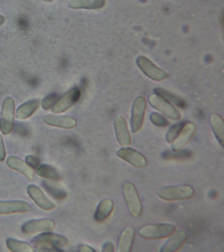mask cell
I'll return each mask as SVG.
<instances>
[{"instance_id": "33", "label": "cell", "mask_w": 224, "mask_h": 252, "mask_svg": "<svg viewBox=\"0 0 224 252\" xmlns=\"http://www.w3.org/2000/svg\"><path fill=\"white\" fill-rule=\"evenodd\" d=\"M48 190H50L53 195L58 197V198H64L66 196V194L64 191L57 190L56 189H53L52 187H48Z\"/></svg>"}, {"instance_id": "17", "label": "cell", "mask_w": 224, "mask_h": 252, "mask_svg": "<svg viewBox=\"0 0 224 252\" xmlns=\"http://www.w3.org/2000/svg\"><path fill=\"white\" fill-rule=\"evenodd\" d=\"M170 237L163 244L160 251L161 252H174L178 251L186 243L188 234L185 230L175 231Z\"/></svg>"}, {"instance_id": "10", "label": "cell", "mask_w": 224, "mask_h": 252, "mask_svg": "<svg viewBox=\"0 0 224 252\" xmlns=\"http://www.w3.org/2000/svg\"><path fill=\"white\" fill-rule=\"evenodd\" d=\"M56 227V222L52 219L44 218L29 220L21 226L25 234H32L38 232H51Z\"/></svg>"}, {"instance_id": "22", "label": "cell", "mask_w": 224, "mask_h": 252, "mask_svg": "<svg viewBox=\"0 0 224 252\" xmlns=\"http://www.w3.org/2000/svg\"><path fill=\"white\" fill-rule=\"evenodd\" d=\"M105 0H70L68 6L74 9H97L104 7Z\"/></svg>"}, {"instance_id": "13", "label": "cell", "mask_w": 224, "mask_h": 252, "mask_svg": "<svg viewBox=\"0 0 224 252\" xmlns=\"http://www.w3.org/2000/svg\"><path fill=\"white\" fill-rule=\"evenodd\" d=\"M32 210V206L25 201H0V215L25 214Z\"/></svg>"}, {"instance_id": "34", "label": "cell", "mask_w": 224, "mask_h": 252, "mask_svg": "<svg viewBox=\"0 0 224 252\" xmlns=\"http://www.w3.org/2000/svg\"><path fill=\"white\" fill-rule=\"evenodd\" d=\"M114 251H115V246L111 242H107L103 244L102 252H113Z\"/></svg>"}, {"instance_id": "37", "label": "cell", "mask_w": 224, "mask_h": 252, "mask_svg": "<svg viewBox=\"0 0 224 252\" xmlns=\"http://www.w3.org/2000/svg\"><path fill=\"white\" fill-rule=\"evenodd\" d=\"M43 1L47 2V3H50V2H52L54 1V0H43Z\"/></svg>"}, {"instance_id": "11", "label": "cell", "mask_w": 224, "mask_h": 252, "mask_svg": "<svg viewBox=\"0 0 224 252\" xmlns=\"http://www.w3.org/2000/svg\"><path fill=\"white\" fill-rule=\"evenodd\" d=\"M117 155L120 158L137 168H143L147 164V160L145 156L132 148H121L117 151Z\"/></svg>"}, {"instance_id": "31", "label": "cell", "mask_w": 224, "mask_h": 252, "mask_svg": "<svg viewBox=\"0 0 224 252\" xmlns=\"http://www.w3.org/2000/svg\"><path fill=\"white\" fill-rule=\"evenodd\" d=\"M25 161L27 164L33 169H37L40 165V161L38 158L32 155L27 156L25 158Z\"/></svg>"}, {"instance_id": "9", "label": "cell", "mask_w": 224, "mask_h": 252, "mask_svg": "<svg viewBox=\"0 0 224 252\" xmlns=\"http://www.w3.org/2000/svg\"><path fill=\"white\" fill-rule=\"evenodd\" d=\"M136 63L142 72L153 80L161 81L168 77L166 72L157 66L146 57L139 56L136 59Z\"/></svg>"}, {"instance_id": "21", "label": "cell", "mask_w": 224, "mask_h": 252, "mask_svg": "<svg viewBox=\"0 0 224 252\" xmlns=\"http://www.w3.org/2000/svg\"><path fill=\"white\" fill-rule=\"evenodd\" d=\"M40 106V100L32 99L21 104L16 112V117L20 120H26L32 116Z\"/></svg>"}, {"instance_id": "35", "label": "cell", "mask_w": 224, "mask_h": 252, "mask_svg": "<svg viewBox=\"0 0 224 252\" xmlns=\"http://www.w3.org/2000/svg\"><path fill=\"white\" fill-rule=\"evenodd\" d=\"M78 250L81 252H96V250H94L91 246L88 245H81L78 248Z\"/></svg>"}, {"instance_id": "20", "label": "cell", "mask_w": 224, "mask_h": 252, "mask_svg": "<svg viewBox=\"0 0 224 252\" xmlns=\"http://www.w3.org/2000/svg\"><path fill=\"white\" fill-rule=\"evenodd\" d=\"M135 232L132 227H128L122 232L118 244L117 251L129 252L132 250L134 243Z\"/></svg>"}, {"instance_id": "16", "label": "cell", "mask_w": 224, "mask_h": 252, "mask_svg": "<svg viewBox=\"0 0 224 252\" xmlns=\"http://www.w3.org/2000/svg\"><path fill=\"white\" fill-rule=\"evenodd\" d=\"M116 137L120 145L123 147H129L131 143V138L127 122L123 116H118L115 120Z\"/></svg>"}, {"instance_id": "15", "label": "cell", "mask_w": 224, "mask_h": 252, "mask_svg": "<svg viewBox=\"0 0 224 252\" xmlns=\"http://www.w3.org/2000/svg\"><path fill=\"white\" fill-rule=\"evenodd\" d=\"M43 121L47 125L62 129H72L77 125V121L75 118L66 115L47 114L43 117Z\"/></svg>"}, {"instance_id": "32", "label": "cell", "mask_w": 224, "mask_h": 252, "mask_svg": "<svg viewBox=\"0 0 224 252\" xmlns=\"http://www.w3.org/2000/svg\"><path fill=\"white\" fill-rule=\"evenodd\" d=\"M5 158H6V151H5L4 141L0 133V161H4Z\"/></svg>"}, {"instance_id": "1", "label": "cell", "mask_w": 224, "mask_h": 252, "mask_svg": "<svg viewBox=\"0 0 224 252\" xmlns=\"http://www.w3.org/2000/svg\"><path fill=\"white\" fill-rule=\"evenodd\" d=\"M32 242L38 251H61L67 246L68 240L61 234L45 232L35 237Z\"/></svg>"}, {"instance_id": "28", "label": "cell", "mask_w": 224, "mask_h": 252, "mask_svg": "<svg viewBox=\"0 0 224 252\" xmlns=\"http://www.w3.org/2000/svg\"><path fill=\"white\" fill-rule=\"evenodd\" d=\"M184 124L185 122H178V123L174 124L172 127L169 128L166 134V141L167 143H173V141L176 139L177 136H178L179 133H180Z\"/></svg>"}, {"instance_id": "4", "label": "cell", "mask_w": 224, "mask_h": 252, "mask_svg": "<svg viewBox=\"0 0 224 252\" xmlns=\"http://www.w3.org/2000/svg\"><path fill=\"white\" fill-rule=\"evenodd\" d=\"M124 198L131 216L139 218L142 214L143 208L136 187L130 181H127L123 186Z\"/></svg>"}, {"instance_id": "23", "label": "cell", "mask_w": 224, "mask_h": 252, "mask_svg": "<svg viewBox=\"0 0 224 252\" xmlns=\"http://www.w3.org/2000/svg\"><path fill=\"white\" fill-rule=\"evenodd\" d=\"M210 125L214 135L218 143L224 147V124L223 119L217 114H213L210 117Z\"/></svg>"}, {"instance_id": "6", "label": "cell", "mask_w": 224, "mask_h": 252, "mask_svg": "<svg viewBox=\"0 0 224 252\" xmlns=\"http://www.w3.org/2000/svg\"><path fill=\"white\" fill-rule=\"evenodd\" d=\"M149 102L155 110L161 112L173 120L181 118L180 111L170 102L158 94H151L149 96Z\"/></svg>"}, {"instance_id": "5", "label": "cell", "mask_w": 224, "mask_h": 252, "mask_svg": "<svg viewBox=\"0 0 224 252\" xmlns=\"http://www.w3.org/2000/svg\"><path fill=\"white\" fill-rule=\"evenodd\" d=\"M15 110L14 100L10 96H7L3 102L0 121V129L3 135H8L12 131L14 123Z\"/></svg>"}, {"instance_id": "29", "label": "cell", "mask_w": 224, "mask_h": 252, "mask_svg": "<svg viewBox=\"0 0 224 252\" xmlns=\"http://www.w3.org/2000/svg\"><path fill=\"white\" fill-rule=\"evenodd\" d=\"M151 122L157 127H164L168 125V121L166 118L162 116V114L157 113V112H152L149 116Z\"/></svg>"}, {"instance_id": "26", "label": "cell", "mask_w": 224, "mask_h": 252, "mask_svg": "<svg viewBox=\"0 0 224 252\" xmlns=\"http://www.w3.org/2000/svg\"><path fill=\"white\" fill-rule=\"evenodd\" d=\"M155 92L157 94L166 98L169 102H174L176 106H180L181 108L184 107L186 106V103H185V102L182 98L178 97V96L175 95L174 94H171V93L167 92L166 90H163V89H155Z\"/></svg>"}, {"instance_id": "14", "label": "cell", "mask_w": 224, "mask_h": 252, "mask_svg": "<svg viewBox=\"0 0 224 252\" xmlns=\"http://www.w3.org/2000/svg\"><path fill=\"white\" fill-rule=\"evenodd\" d=\"M195 131L196 127L194 124L192 122L185 123L176 139L173 141L172 145L173 151H182L193 137Z\"/></svg>"}, {"instance_id": "8", "label": "cell", "mask_w": 224, "mask_h": 252, "mask_svg": "<svg viewBox=\"0 0 224 252\" xmlns=\"http://www.w3.org/2000/svg\"><path fill=\"white\" fill-rule=\"evenodd\" d=\"M80 97L79 89L76 87L70 89L56 100L52 106V112L55 114H62L66 111L79 100Z\"/></svg>"}, {"instance_id": "7", "label": "cell", "mask_w": 224, "mask_h": 252, "mask_svg": "<svg viewBox=\"0 0 224 252\" xmlns=\"http://www.w3.org/2000/svg\"><path fill=\"white\" fill-rule=\"evenodd\" d=\"M146 108L147 102L144 96H137L133 101L131 112V129L133 133H137L142 127Z\"/></svg>"}, {"instance_id": "24", "label": "cell", "mask_w": 224, "mask_h": 252, "mask_svg": "<svg viewBox=\"0 0 224 252\" xmlns=\"http://www.w3.org/2000/svg\"><path fill=\"white\" fill-rule=\"evenodd\" d=\"M6 245L8 249L13 252H32V246L24 241L9 238L6 240Z\"/></svg>"}, {"instance_id": "27", "label": "cell", "mask_w": 224, "mask_h": 252, "mask_svg": "<svg viewBox=\"0 0 224 252\" xmlns=\"http://www.w3.org/2000/svg\"><path fill=\"white\" fill-rule=\"evenodd\" d=\"M163 158L166 159H188L192 157V153L190 151H167L163 153Z\"/></svg>"}, {"instance_id": "19", "label": "cell", "mask_w": 224, "mask_h": 252, "mask_svg": "<svg viewBox=\"0 0 224 252\" xmlns=\"http://www.w3.org/2000/svg\"><path fill=\"white\" fill-rule=\"evenodd\" d=\"M115 204L111 199L102 200L97 205L94 214V219L98 222H102L107 220L113 212Z\"/></svg>"}, {"instance_id": "12", "label": "cell", "mask_w": 224, "mask_h": 252, "mask_svg": "<svg viewBox=\"0 0 224 252\" xmlns=\"http://www.w3.org/2000/svg\"><path fill=\"white\" fill-rule=\"evenodd\" d=\"M27 192L37 206L45 211H51L56 208V204L52 202L42 189L35 185H30L27 187Z\"/></svg>"}, {"instance_id": "18", "label": "cell", "mask_w": 224, "mask_h": 252, "mask_svg": "<svg viewBox=\"0 0 224 252\" xmlns=\"http://www.w3.org/2000/svg\"><path fill=\"white\" fill-rule=\"evenodd\" d=\"M6 163L7 166L13 170L18 171L27 178L31 179V180L34 178V173L32 168H31L27 164L26 161L23 160L20 158L11 156V157L7 158Z\"/></svg>"}, {"instance_id": "3", "label": "cell", "mask_w": 224, "mask_h": 252, "mask_svg": "<svg viewBox=\"0 0 224 252\" xmlns=\"http://www.w3.org/2000/svg\"><path fill=\"white\" fill-rule=\"evenodd\" d=\"M176 230V226L170 223L149 224L141 227L138 233L148 240H159L169 237Z\"/></svg>"}, {"instance_id": "30", "label": "cell", "mask_w": 224, "mask_h": 252, "mask_svg": "<svg viewBox=\"0 0 224 252\" xmlns=\"http://www.w3.org/2000/svg\"><path fill=\"white\" fill-rule=\"evenodd\" d=\"M58 95L56 94H50L43 99L42 102V107L44 110H49L52 108L55 102H56Z\"/></svg>"}, {"instance_id": "36", "label": "cell", "mask_w": 224, "mask_h": 252, "mask_svg": "<svg viewBox=\"0 0 224 252\" xmlns=\"http://www.w3.org/2000/svg\"><path fill=\"white\" fill-rule=\"evenodd\" d=\"M5 17L3 15H0V26L2 25L5 23Z\"/></svg>"}, {"instance_id": "25", "label": "cell", "mask_w": 224, "mask_h": 252, "mask_svg": "<svg viewBox=\"0 0 224 252\" xmlns=\"http://www.w3.org/2000/svg\"><path fill=\"white\" fill-rule=\"evenodd\" d=\"M37 173L42 178L50 179V180L58 181L60 179L58 171L52 165L42 164L37 168Z\"/></svg>"}, {"instance_id": "2", "label": "cell", "mask_w": 224, "mask_h": 252, "mask_svg": "<svg viewBox=\"0 0 224 252\" xmlns=\"http://www.w3.org/2000/svg\"><path fill=\"white\" fill-rule=\"evenodd\" d=\"M194 190L189 185L163 187L157 191L159 198L166 201L186 200L194 196Z\"/></svg>"}]
</instances>
